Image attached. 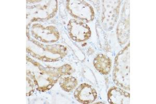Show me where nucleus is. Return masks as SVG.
<instances>
[{"mask_svg": "<svg viewBox=\"0 0 156 104\" xmlns=\"http://www.w3.org/2000/svg\"><path fill=\"white\" fill-rule=\"evenodd\" d=\"M75 98L81 103L89 104L95 101L97 97L96 91L90 85L82 84L76 88L74 94Z\"/></svg>", "mask_w": 156, "mask_h": 104, "instance_id": "nucleus-1", "label": "nucleus"}, {"mask_svg": "<svg viewBox=\"0 0 156 104\" xmlns=\"http://www.w3.org/2000/svg\"><path fill=\"white\" fill-rule=\"evenodd\" d=\"M112 64L110 59L103 54L98 55L94 59V67L102 74H109L111 69Z\"/></svg>", "mask_w": 156, "mask_h": 104, "instance_id": "nucleus-3", "label": "nucleus"}, {"mask_svg": "<svg viewBox=\"0 0 156 104\" xmlns=\"http://www.w3.org/2000/svg\"><path fill=\"white\" fill-rule=\"evenodd\" d=\"M108 99L110 103L128 104L129 103V94L120 88H113L109 92Z\"/></svg>", "mask_w": 156, "mask_h": 104, "instance_id": "nucleus-2", "label": "nucleus"}, {"mask_svg": "<svg viewBox=\"0 0 156 104\" xmlns=\"http://www.w3.org/2000/svg\"><path fill=\"white\" fill-rule=\"evenodd\" d=\"M77 84L78 82L76 79L73 77L62 78L60 82L61 88L67 92H70L73 90L76 87Z\"/></svg>", "mask_w": 156, "mask_h": 104, "instance_id": "nucleus-4", "label": "nucleus"}]
</instances>
